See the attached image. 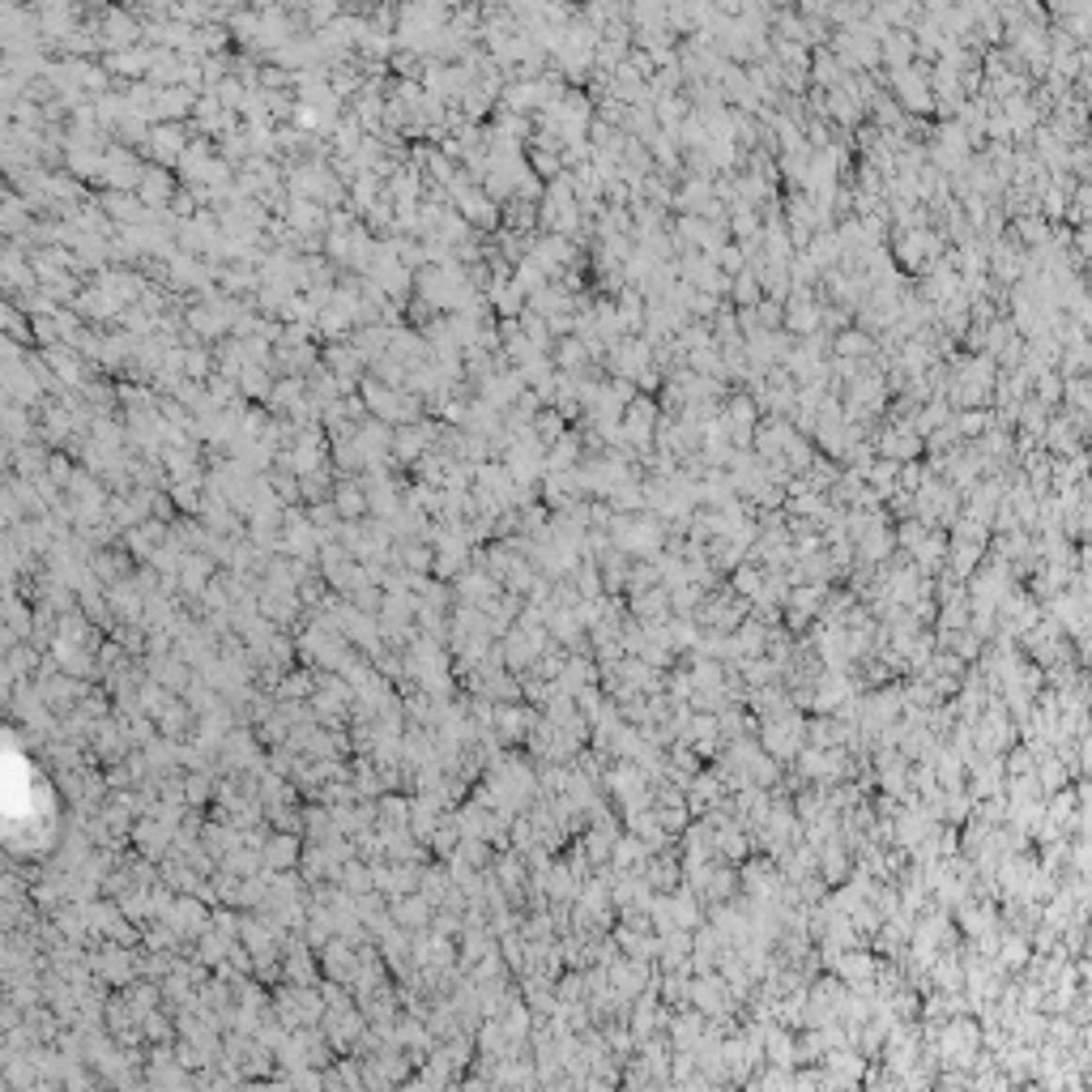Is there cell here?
Returning a JSON list of instances; mask_svg holds the SVG:
<instances>
[{"mask_svg": "<svg viewBox=\"0 0 1092 1092\" xmlns=\"http://www.w3.org/2000/svg\"><path fill=\"white\" fill-rule=\"evenodd\" d=\"M1033 777H1037V786H1041V794H1054V789L1071 786V772H1067V764L1054 756V751L1037 759V764H1033Z\"/></svg>", "mask_w": 1092, "mask_h": 1092, "instance_id": "cell-7", "label": "cell"}, {"mask_svg": "<svg viewBox=\"0 0 1092 1092\" xmlns=\"http://www.w3.org/2000/svg\"><path fill=\"white\" fill-rule=\"evenodd\" d=\"M981 559H986V546H981V542H969V538H952V534H947V559H944V568L952 576L969 581V572L981 564Z\"/></svg>", "mask_w": 1092, "mask_h": 1092, "instance_id": "cell-5", "label": "cell"}, {"mask_svg": "<svg viewBox=\"0 0 1092 1092\" xmlns=\"http://www.w3.org/2000/svg\"><path fill=\"white\" fill-rule=\"evenodd\" d=\"M687 1007H695L700 1016H722V1011H739L730 999V986H725L722 973H704V977H692L687 986Z\"/></svg>", "mask_w": 1092, "mask_h": 1092, "instance_id": "cell-2", "label": "cell"}, {"mask_svg": "<svg viewBox=\"0 0 1092 1092\" xmlns=\"http://www.w3.org/2000/svg\"><path fill=\"white\" fill-rule=\"evenodd\" d=\"M581 354H585L581 342H564V346H559V359H564V363H581Z\"/></svg>", "mask_w": 1092, "mask_h": 1092, "instance_id": "cell-12", "label": "cell"}, {"mask_svg": "<svg viewBox=\"0 0 1092 1092\" xmlns=\"http://www.w3.org/2000/svg\"><path fill=\"white\" fill-rule=\"evenodd\" d=\"M401 917H406V926H418L427 917V900H410V905H401Z\"/></svg>", "mask_w": 1092, "mask_h": 1092, "instance_id": "cell-11", "label": "cell"}, {"mask_svg": "<svg viewBox=\"0 0 1092 1092\" xmlns=\"http://www.w3.org/2000/svg\"><path fill=\"white\" fill-rule=\"evenodd\" d=\"M653 811H658V824L666 828V833L675 836V841H679V833H683V828L692 824V811H687V803H683V806H653Z\"/></svg>", "mask_w": 1092, "mask_h": 1092, "instance_id": "cell-9", "label": "cell"}, {"mask_svg": "<svg viewBox=\"0 0 1092 1092\" xmlns=\"http://www.w3.org/2000/svg\"><path fill=\"white\" fill-rule=\"evenodd\" d=\"M909 559H913V568L922 576H935L947 559V529H926V538L909 551Z\"/></svg>", "mask_w": 1092, "mask_h": 1092, "instance_id": "cell-4", "label": "cell"}, {"mask_svg": "<svg viewBox=\"0 0 1092 1092\" xmlns=\"http://www.w3.org/2000/svg\"><path fill=\"white\" fill-rule=\"evenodd\" d=\"M435 845H440V850L448 853V850H453V845H457V828H445V833L435 836Z\"/></svg>", "mask_w": 1092, "mask_h": 1092, "instance_id": "cell-13", "label": "cell"}, {"mask_svg": "<svg viewBox=\"0 0 1092 1092\" xmlns=\"http://www.w3.org/2000/svg\"><path fill=\"white\" fill-rule=\"evenodd\" d=\"M917 453H922V440L909 431H897L883 440V457H888V461H913Z\"/></svg>", "mask_w": 1092, "mask_h": 1092, "instance_id": "cell-8", "label": "cell"}, {"mask_svg": "<svg viewBox=\"0 0 1092 1092\" xmlns=\"http://www.w3.org/2000/svg\"><path fill=\"white\" fill-rule=\"evenodd\" d=\"M290 858H295V845H290V841H278V845H269V862H273V866H287V862H290Z\"/></svg>", "mask_w": 1092, "mask_h": 1092, "instance_id": "cell-10", "label": "cell"}, {"mask_svg": "<svg viewBox=\"0 0 1092 1092\" xmlns=\"http://www.w3.org/2000/svg\"><path fill=\"white\" fill-rule=\"evenodd\" d=\"M756 742H759V751H769L772 759L789 764L806 742V717L798 713V709H786V713H777V717H759Z\"/></svg>", "mask_w": 1092, "mask_h": 1092, "instance_id": "cell-1", "label": "cell"}, {"mask_svg": "<svg viewBox=\"0 0 1092 1092\" xmlns=\"http://www.w3.org/2000/svg\"><path fill=\"white\" fill-rule=\"evenodd\" d=\"M623 602H628L632 619H640V623H666L670 619V589L666 585H648V589L632 593Z\"/></svg>", "mask_w": 1092, "mask_h": 1092, "instance_id": "cell-3", "label": "cell"}, {"mask_svg": "<svg viewBox=\"0 0 1092 1092\" xmlns=\"http://www.w3.org/2000/svg\"><path fill=\"white\" fill-rule=\"evenodd\" d=\"M670 922L683 926V930H692V926L704 922V905H700V897H695L687 883L670 888Z\"/></svg>", "mask_w": 1092, "mask_h": 1092, "instance_id": "cell-6", "label": "cell"}]
</instances>
